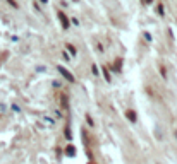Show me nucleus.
<instances>
[{"instance_id":"obj_1","label":"nucleus","mask_w":177,"mask_h":164,"mask_svg":"<svg viewBox=\"0 0 177 164\" xmlns=\"http://www.w3.org/2000/svg\"><path fill=\"white\" fill-rule=\"evenodd\" d=\"M60 72L64 73V75H65V77H67V79H69V80H71V82H72V80H74V77H72V75H71V73H69V72H65V70H64V69H60Z\"/></svg>"}]
</instances>
